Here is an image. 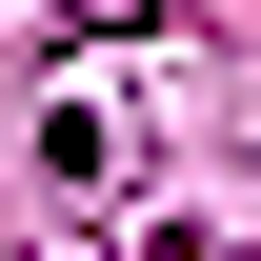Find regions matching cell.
I'll return each instance as SVG.
<instances>
[{
    "instance_id": "cell-1",
    "label": "cell",
    "mask_w": 261,
    "mask_h": 261,
    "mask_svg": "<svg viewBox=\"0 0 261 261\" xmlns=\"http://www.w3.org/2000/svg\"><path fill=\"white\" fill-rule=\"evenodd\" d=\"M61 20H100V0H61Z\"/></svg>"
}]
</instances>
